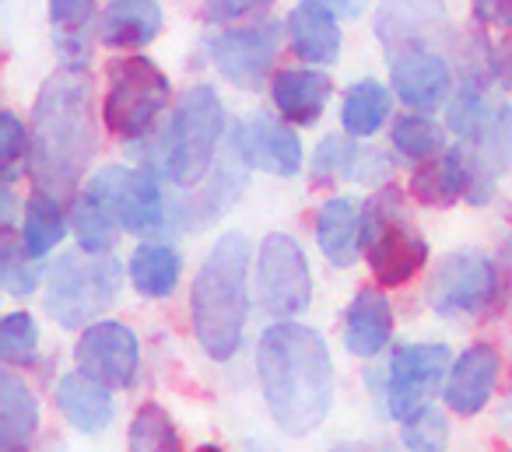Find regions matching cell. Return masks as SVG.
<instances>
[{
    "instance_id": "1",
    "label": "cell",
    "mask_w": 512,
    "mask_h": 452,
    "mask_svg": "<svg viewBox=\"0 0 512 452\" xmlns=\"http://www.w3.org/2000/svg\"><path fill=\"white\" fill-rule=\"evenodd\" d=\"M256 372L267 410L285 435H313L327 421L334 407V361L316 330L281 319L260 337Z\"/></svg>"
},
{
    "instance_id": "2",
    "label": "cell",
    "mask_w": 512,
    "mask_h": 452,
    "mask_svg": "<svg viewBox=\"0 0 512 452\" xmlns=\"http://www.w3.org/2000/svg\"><path fill=\"white\" fill-rule=\"evenodd\" d=\"M95 116L92 81L85 71L64 67L43 81L36 109H32L29 172L36 190L64 197L78 186L95 158Z\"/></svg>"
},
{
    "instance_id": "3",
    "label": "cell",
    "mask_w": 512,
    "mask_h": 452,
    "mask_svg": "<svg viewBox=\"0 0 512 452\" xmlns=\"http://www.w3.org/2000/svg\"><path fill=\"white\" fill-rule=\"evenodd\" d=\"M249 242L246 235L228 232L214 242L200 263L190 291V319L207 358L228 361L242 344L249 319Z\"/></svg>"
},
{
    "instance_id": "4",
    "label": "cell",
    "mask_w": 512,
    "mask_h": 452,
    "mask_svg": "<svg viewBox=\"0 0 512 452\" xmlns=\"http://www.w3.org/2000/svg\"><path fill=\"white\" fill-rule=\"evenodd\" d=\"M225 134V109L211 85H193L172 109V120L158 134L155 144V172H162L169 183L193 186L207 176L214 162V151Z\"/></svg>"
},
{
    "instance_id": "5",
    "label": "cell",
    "mask_w": 512,
    "mask_h": 452,
    "mask_svg": "<svg viewBox=\"0 0 512 452\" xmlns=\"http://www.w3.org/2000/svg\"><path fill=\"white\" fill-rule=\"evenodd\" d=\"M123 267L113 253H67L46 277V312L67 330H85L116 302Z\"/></svg>"
},
{
    "instance_id": "6",
    "label": "cell",
    "mask_w": 512,
    "mask_h": 452,
    "mask_svg": "<svg viewBox=\"0 0 512 452\" xmlns=\"http://www.w3.org/2000/svg\"><path fill=\"white\" fill-rule=\"evenodd\" d=\"M362 249L369 256L372 277L383 288H400L411 277L421 274L428 263V242L418 228L411 225L404 211V200L397 190H379L365 204V228H362Z\"/></svg>"
},
{
    "instance_id": "7",
    "label": "cell",
    "mask_w": 512,
    "mask_h": 452,
    "mask_svg": "<svg viewBox=\"0 0 512 452\" xmlns=\"http://www.w3.org/2000/svg\"><path fill=\"white\" fill-rule=\"evenodd\" d=\"M172 85L155 60L130 53L109 64V92L102 102V120L109 134L134 144L144 141L158 116L169 109Z\"/></svg>"
},
{
    "instance_id": "8",
    "label": "cell",
    "mask_w": 512,
    "mask_h": 452,
    "mask_svg": "<svg viewBox=\"0 0 512 452\" xmlns=\"http://www.w3.org/2000/svg\"><path fill=\"white\" fill-rule=\"evenodd\" d=\"M505 298V270L481 249H456L435 267L428 305L446 319L484 316Z\"/></svg>"
},
{
    "instance_id": "9",
    "label": "cell",
    "mask_w": 512,
    "mask_h": 452,
    "mask_svg": "<svg viewBox=\"0 0 512 452\" xmlns=\"http://www.w3.org/2000/svg\"><path fill=\"white\" fill-rule=\"evenodd\" d=\"M256 298L271 316L292 319L313 302V270L302 246L285 232H274L260 242L256 253Z\"/></svg>"
},
{
    "instance_id": "10",
    "label": "cell",
    "mask_w": 512,
    "mask_h": 452,
    "mask_svg": "<svg viewBox=\"0 0 512 452\" xmlns=\"http://www.w3.org/2000/svg\"><path fill=\"white\" fill-rule=\"evenodd\" d=\"M88 193L120 221L123 232H158L165 225V197L148 169L106 165L92 176Z\"/></svg>"
},
{
    "instance_id": "11",
    "label": "cell",
    "mask_w": 512,
    "mask_h": 452,
    "mask_svg": "<svg viewBox=\"0 0 512 452\" xmlns=\"http://www.w3.org/2000/svg\"><path fill=\"white\" fill-rule=\"evenodd\" d=\"M449 361L446 344H407L393 351L386 368V407L393 421H407L428 407V400L446 386Z\"/></svg>"
},
{
    "instance_id": "12",
    "label": "cell",
    "mask_w": 512,
    "mask_h": 452,
    "mask_svg": "<svg viewBox=\"0 0 512 452\" xmlns=\"http://www.w3.org/2000/svg\"><path fill=\"white\" fill-rule=\"evenodd\" d=\"M456 158L463 165L467 179V204L484 207L495 197V186L512 169V106H495L491 116L467 134L460 144H453Z\"/></svg>"
},
{
    "instance_id": "13",
    "label": "cell",
    "mask_w": 512,
    "mask_h": 452,
    "mask_svg": "<svg viewBox=\"0 0 512 452\" xmlns=\"http://www.w3.org/2000/svg\"><path fill=\"white\" fill-rule=\"evenodd\" d=\"M281 46V22H256L242 29H225L207 43L211 64L228 85L242 92H256L274 67Z\"/></svg>"
},
{
    "instance_id": "14",
    "label": "cell",
    "mask_w": 512,
    "mask_h": 452,
    "mask_svg": "<svg viewBox=\"0 0 512 452\" xmlns=\"http://www.w3.org/2000/svg\"><path fill=\"white\" fill-rule=\"evenodd\" d=\"M74 361L85 375L99 379L109 389H127L141 365V344L137 333L123 323H88L74 344Z\"/></svg>"
},
{
    "instance_id": "15",
    "label": "cell",
    "mask_w": 512,
    "mask_h": 452,
    "mask_svg": "<svg viewBox=\"0 0 512 452\" xmlns=\"http://www.w3.org/2000/svg\"><path fill=\"white\" fill-rule=\"evenodd\" d=\"M232 144L239 148L242 162L256 172H267V176L295 179L306 165L302 155V141L295 137L292 127H281L274 116L260 113L249 116L239 127V134L232 137Z\"/></svg>"
},
{
    "instance_id": "16",
    "label": "cell",
    "mask_w": 512,
    "mask_h": 452,
    "mask_svg": "<svg viewBox=\"0 0 512 452\" xmlns=\"http://www.w3.org/2000/svg\"><path fill=\"white\" fill-rule=\"evenodd\" d=\"M316 186H337V183H362L379 186L393 176V162L386 151L372 144H351L348 137H323L309 162Z\"/></svg>"
},
{
    "instance_id": "17",
    "label": "cell",
    "mask_w": 512,
    "mask_h": 452,
    "mask_svg": "<svg viewBox=\"0 0 512 452\" xmlns=\"http://www.w3.org/2000/svg\"><path fill=\"white\" fill-rule=\"evenodd\" d=\"M390 81L400 102L421 113H432L449 99L453 88V74L449 64L428 46H411V50H393L390 53Z\"/></svg>"
},
{
    "instance_id": "18",
    "label": "cell",
    "mask_w": 512,
    "mask_h": 452,
    "mask_svg": "<svg viewBox=\"0 0 512 452\" xmlns=\"http://www.w3.org/2000/svg\"><path fill=\"white\" fill-rule=\"evenodd\" d=\"M498 372H502V361L491 344H470L460 358L449 368V379L442 386V400L453 414L474 417L488 407L491 393L498 386Z\"/></svg>"
},
{
    "instance_id": "19",
    "label": "cell",
    "mask_w": 512,
    "mask_h": 452,
    "mask_svg": "<svg viewBox=\"0 0 512 452\" xmlns=\"http://www.w3.org/2000/svg\"><path fill=\"white\" fill-rule=\"evenodd\" d=\"M446 29V4L442 0H383L376 32L386 50H411L425 46Z\"/></svg>"
},
{
    "instance_id": "20",
    "label": "cell",
    "mask_w": 512,
    "mask_h": 452,
    "mask_svg": "<svg viewBox=\"0 0 512 452\" xmlns=\"http://www.w3.org/2000/svg\"><path fill=\"white\" fill-rule=\"evenodd\" d=\"M365 207L355 197H330L316 214V242L330 267H355L362 256Z\"/></svg>"
},
{
    "instance_id": "21",
    "label": "cell",
    "mask_w": 512,
    "mask_h": 452,
    "mask_svg": "<svg viewBox=\"0 0 512 452\" xmlns=\"http://www.w3.org/2000/svg\"><path fill=\"white\" fill-rule=\"evenodd\" d=\"M393 337V309L390 298L379 288H362L355 295L344 319V347H348L355 358H376L386 351Z\"/></svg>"
},
{
    "instance_id": "22",
    "label": "cell",
    "mask_w": 512,
    "mask_h": 452,
    "mask_svg": "<svg viewBox=\"0 0 512 452\" xmlns=\"http://www.w3.org/2000/svg\"><path fill=\"white\" fill-rule=\"evenodd\" d=\"M57 407L67 417V424L74 431H81V435H99V431H106L113 424L109 386H102L99 379L85 375L81 368L57 382Z\"/></svg>"
},
{
    "instance_id": "23",
    "label": "cell",
    "mask_w": 512,
    "mask_h": 452,
    "mask_svg": "<svg viewBox=\"0 0 512 452\" xmlns=\"http://www.w3.org/2000/svg\"><path fill=\"white\" fill-rule=\"evenodd\" d=\"M271 92L281 120L295 123V127H313V123H320L323 109L334 95V85L327 74L306 67V71H281Z\"/></svg>"
},
{
    "instance_id": "24",
    "label": "cell",
    "mask_w": 512,
    "mask_h": 452,
    "mask_svg": "<svg viewBox=\"0 0 512 452\" xmlns=\"http://www.w3.org/2000/svg\"><path fill=\"white\" fill-rule=\"evenodd\" d=\"M162 32V8L155 0H113L102 15V43L109 50H144Z\"/></svg>"
},
{
    "instance_id": "25",
    "label": "cell",
    "mask_w": 512,
    "mask_h": 452,
    "mask_svg": "<svg viewBox=\"0 0 512 452\" xmlns=\"http://www.w3.org/2000/svg\"><path fill=\"white\" fill-rule=\"evenodd\" d=\"M288 36H292L295 57L306 60L309 67H330L341 57V25H337L334 15L320 8H309V4L295 8L288 15Z\"/></svg>"
},
{
    "instance_id": "26",
    "label": "cell",
    "mask_w": 512,
    "mask_h": 452,
    "mask_svg": "<svg viewBox=\"0 0 512 452\" xmlns=\"http://www.w3.org/2000/svg\"><path fill=\"white\" fill-rule=\"evenodd\" d=\"M39 431V400L15 372L0 375V449H29Z\"/></svg>"
},
{
    "instance_id": "27",
    "label": "cell",
    "mask_w": 512,
    "mask_h": 452,
    "mask_svg": "<svg viewBox=\"0 0 512 452\" xmlns=\"http://www.w3.org/2000/svg\"><path fill=\"white\" fill-rule=\"evenodd\" d=\"M130 284L137 288V295L144 298H169L179 288L183 277V260L172 246L165 242H141L130 253Z\"/></svg>"
},
{
    "instance_id": "28",
    "label": "cell",
    "mask_w": 512,
    "mask_h": 452,
    "mask_svg": "<svg viewBox=\"0 0 512 452\" xmlns=\"http://www.w3.org/2000/svg\"><path fill=\"white\" fill-rule=\"evenodd\" d=\"M411 193L418 204L428 207H453L456 200L467 197V179L456 151L449 148L439 158H425L411 176Z\"/></svg>"
},
{
    "instance_id": "29",
    "label": "cell",
    "mask_w": 512,
    "mask_h": 452,
    "mask_svg": "<svg viewBox=\"0 0 512 452\" xmlns=\"http://www.w3.org/2000/svg\"><path fill=\"white\" fill-rule=\"evenodd\" d=\"M390 109H393V95L383 81H372V78L358 81V85H351V92L344 95V109H341L344 134L365 141V137H372L383 127Z\"/></svg>"
},
{
    "instance_id": "30",
    "label": "cell",
    "mask_w": 512,
    "mask_h": 452,
    "mask_svg": "<svg viewBox=\"0 0 512 452\" xmlns=\"http://www.w3.org/2000/svg\"><path fill=\"white\" fill-rule=\"evenodd\" d=\"M67 225L71 218H64V207H60V197L53 193L36 190V197L25 204V221H22V242L36 260L50 256L53 249L64 242Z\"/></svg>"
},
{
    "instance_id": "31",
    "label": "cell",
    "mask_w": 512,
    "mask_h": 452,
    "mask_svg": "<svg viewBox=\"0 0 512 452\" xmlns=\"http://www.w3.org/2000/svg\"><path fill=\"white\" fill-rule=\"evenodd\" d=\"M67 218H71V228H74V235H78V246L85 249V253H113L116 235H120L123 228H120V221L92 197V193L85 190L81 197H74Z\"/></svg>"
},
{
    "instance_id": "32",
    "label": "cell",
    "mask_w": 512,
    "mask_h": 452,
    "mask_svg": "<svg viewBox=\"0 0 512 452\" xmlns=\"http://www.w3.org/2000/svg\"><path fill=\"white\" fill-rule=\"evenodd\" d=\"M127 445L134 452H176L183 449V438H179L169 410L158 407V403H144L130 421Z\"/></svg>"
},
{
    "instance_id": "33",
    "label": "cell",
    "mask_w": 512,
    "mask_h": 452,
    "mask_svg": "<svg viewBox=\"0 0 512 452\" xmlns=\"http://www.w3.org/2000/svg\"><path fill=\"white\" fill-rule=\"evenodd\" d=\"M393 148L404 158H411V162H425V158H432L442 148L439 123L428 120V113H421V109L411 116H400L393 123Z\"/></svg>"
},
{
    "instance_id": "34",
    "label": "cell",
    "mask_w": 512,
    "mask_h": 452,
    "mask_svg": "<svg viewBox=\"0 0 512 452\" xmlns=\"http://www.w3.org/2000/svg\"><path fill=\"white\" fill-rule=\"evenodd\" d=\"M39 351V326L29 312H8L0 319V361L8 368L29 365Z\"/></svg>"
},
{
    "instance_id": "35",
    "label": "cell",
    "mask_w": 512,
    "mask_h": 452,
    "mask_svg": "<svg viewBox=\"0 0 512 452\" xmlns=\"http://www.w3.org/2000/svg\"><path fill=\"white\" fill-rule=\"evenodd\" d=\"M39 263L36 256L25 249V242L18 246L11 235H4V253H0V284L4 291L15 298H29L39 288Z\"/></svg>"
},
{
    "instance_id": "36",
    "label": "cell",
    "mask_w": 512,
    "mask_h": 452,
    "mask_svg": "<svg viewBox=\"0 0 512 452\" xmlns=\"http://www.w3.org/2000/svg\"><path fill=\"white\" fill-rule=\"evenodd\" d=\"M491 109L495 106H491V99H488V88L463 81V88L456 92V99L449 102V130L460 134V137L474 134V130L491 116Z\"/></svg>"
},
{
    "instance_id": "37",
    "label": "cell",
    "mask_w": 512,
    "mask_h": 452,
    "mask_svg": "<svg viewBox=\"0 0 512 452\" xmlns=\"http://www.w3.org/2000/svg\"><path fill=\"white\" fill-rule=\"evenodd\" d=\"M400 438H404V445L414 452H439V449H446V442H449V421L439 410L425 407L421 414L407 417L404 435Z\"/></svg>"
},
{
    "instance_id": "38",
    "label": "cell",
    "mask_w": 512,
    "mask_h": 452,
    "mask_svg": "<svg viewBox=\"0 0 512 452\" xmlns=\"http://www.w3.org/2000/svg\"><path fill=\"white\" fill-rule=\"evenodd\" d=\"M95 0H50V18L57 36H88Z\"/></svg>"
},
{
    "instance_id": "39",
    "label": "cell",
    "mask_w": 512,
    "mask_h": 452,
    "mask_svg": "<svg viewBox=\"0 0 512 452\" xmlns=\"http://www.w3.org/2000/svg\"><path fill=\"white\" fill-rule=\"evenodd\" d=\"M29 144H32V130H25V123L15 113L4 109L0 113V155H4V165L15 169L29 155Z\"/></svg>"
},
{
    "instance_id": "40",
    "label": "cell",
    "mask_w": 512,
    "mask_h": 452,
    "mask_svg": "<svg viewBox=\"0 0 512 452\" xmlns=\"http://www.w3.org/2000/svg\"><path fill=\"white\" fill-rule=\"evenodd\" d=\"M274 0H204V18L207 25H228V22H239L246 15H256V11L271 8Z\"/></svg>"
},
{
    "instance_id": "41",
    "label": "cell",
    "mask_w": 512,
    "mask_h": 452,
    "mask_svg": "<svg viewBox=\"0 0 512 452\" xmlns=\"http://www.w3.org/2000/svg\"><path fill=\"white\" fill-rule=\"evenodd\" d=\"M474 18L491 29H512V0H470Z\"/></svg>"
},
{
    "instance_id": "42",
    "label": "cell",
    "mask_w": 512,
    "mask_h": 452,
    "mask_svg": "<svg viewBox=\"0 0 512 452\" xmlns=\"http://www.w3.org/2000/svg\"><path fill=\"white\" fill-rule=\"evenodd\" d=\"M491 67H495V81H498V85L512 92V32L491 46Z\"/></svg>"
},
{
    "instance_id": "43",
    "label": "cell",
    "mask_w": 512,
    "mask_h": 452,
    "mask_svg": "<svg viewBox=\"0 0 512 452\" xmlns=\"http://www.w3.org/2000/svg\"><path fill=\"white\" fill-rule=\"evenodd\" d=\"M302 4L327 11V15H334V18H344V22H355V18L365 15V4H369V0H302Z\"/></svg>"
},
{
    "instance_id": "44",
    "label": "cell",
    "mask_w": 512,
    "mask_h": 452,
    "mask_svg": "<svg viewBox=\"0 0 512 452\" xmlns=\"http://www.w3.org/2000/svg\"><path fill=\"white\" fill-rule=\"evenodd\" d=\"M498 424H502L505 431H512V389H509V396L502 400V407H498Z\"/></svg>"
}]
</instances>
